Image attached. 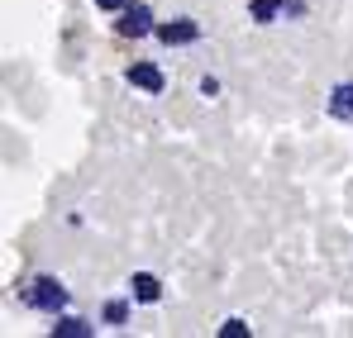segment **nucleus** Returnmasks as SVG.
Masks as SVG:
<instances>
[{
    "label": "nucleus",
    "mask_w": 353,
    "mask_h": 338,
    "mask_svg": "<svg viewBox=\"0 0 353 338\" xmlns=\"http://www.w3.org/2000/svg\"><path fill=\"white\" fill-rule=\"evenodd\" d=\"M19 295H24L29 310H43V315H58L62 305H67V286H62L58 277H34Z\"/></svg>",
    "instance_id": "1"
},
{
    "label": "nucleus",
    "mask_w": 353,
    "mask_h": 338,
    "mask_svg": "<svg viewBox=\"0 0 353 338\" xmlns=\"http://www.w3.org/2000/svg\"><path fill=\"white\" fill-rule=\"evenodd\" d=\"M119 34H124V39H143V34H158V29H153V14H148V5H124Z\"/></svg>",
    "instance_id": "2"
},
{
    "label": "nucleus",
    "mask_w": 353,
    "mask_h": 338,
    "mask_svg": "<svg viewBox=\"0 0 353 338\" xmlns=\"http://www.w3.org/2000/svg\"><path fill=\"white\" fill-rule=\"evenodd\" d=\"M129 86H139V91H148V96H163L168 76H163L153 62H134V67H129Z\"/></svg>",
    "instance_id": "3"
},
{
    "label": "nucleus",
    "mask_w": 353,
    "mask_h": 338,
    "mask_svg": "<svg viewBox=\"0 0 353 338\" xmlns=\"http://www.w3.org/2000/svg\"><path fill=\"white\" fill-rule=\"evenodd\" d=\"M158 39L172 48V43H196L201 39V29L191 24V19H172V24H158Z\"/></svg>",
    "instance_id": "4"
},
{
    "label": "nucleus",
    "mask_w": 353,
    "mask_h": 338,
    "mask_svg": "<svg viewBox=\"0 0 353 338\" xmlns=\"http://www.w3.org/2000/svg\"><path fill=\"white\" fill-rule=\"evenodd\" d=\"M129 295H134V300H143V305H153V300L163 295V286H158L153 272H134V277H129Z\"/></svg>",
    "instance_id": "5"
},
{
    "label": "nucleus",
    "mask_w": 353,
    "mask_h": 338,
    "mask_svg": "<svg viewBox=\"0 0 353 338\" xmlns=\"http://www.w3.org/2000/svg\"><path fill=\"white\" fill-rule=\"evenodd\" d=\"M282 10H296L292 0H248V14L258 19V24H272Z\"/></svg>",
    "instance_id": "6"
},
{
    "label": "nucleus",
    "mask_w": 353,
    "mask_h": 338,
    "mask_svg": "<svg viewBox=\"0 0 353 338\" xmlns=\"http://www.w3.org/2000/svg\"><path fill=\"white\" fill-rule=\"evenodd\" d=\"M330 114H334V119H353V81H339V86H334Z\"/></svg>",
    "instance_id": "7"
},
{
    "label": "nucleus",
    "mask_w": 353,
    "mask_h": 338,
    "mask_svg": "<svg viewBox=\"0 0 353 338\" xmlns=\"http://www.w3.org/2000/svg\"><path fill=\"white\" fill-rule=\"evenodd\" d=\"M53 334H58V338H91L96 329H91L86 319H77V315H67V319H58V324H53Z\"/></svg>",
    "instance_id": "8"
},
{
    "label": "nucleus",
    "mask_w": 353,
    "mask_h": 338,
    "mask_svg": "<svg viewBox=\"0 0 353 338\" xmlns=\"http://www.w3.org/2000/svg\"><path fill=\"white\" fill-rule=\"evenodd\" d=\"M105 319H110V324H124V319H129V305H124V300H110V305H105Z\"/></svg>",
    "instance_id": "9"
},
{
    "label": "nucleus",
    "mask_w": 353,
    "mask_h": 338,
    "mask_svg": "<svg viewBox=\"0 0 353 338\" xmlns=\"http://www.w3.org/2000/svg\"><path fill=\"white\" fill-rule=\"evenodd\" d=\"M220 334H225V338H243V334H248V324H243V319H225Z\"/></svg>",
    "instance_id": "10"
},
{
    "label": "nucleus",
    "mask_w": 353,
    "mask_h": 338,
    "mask_svg": "<svg viewBox=\"0 0 353 338\" xmlns=\"http://www.w3.org/2000/svg\"><path fill=\"white\" fill-rule=\"evenodd\" d=\"M101 10H124V0H96Z\"/></svg>",
    "instance_id": "11"
}]
</instances>
